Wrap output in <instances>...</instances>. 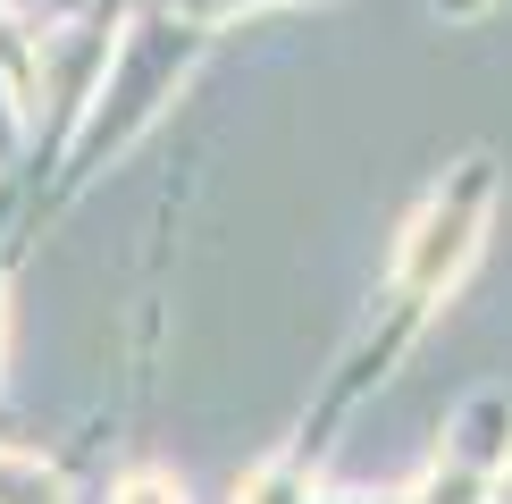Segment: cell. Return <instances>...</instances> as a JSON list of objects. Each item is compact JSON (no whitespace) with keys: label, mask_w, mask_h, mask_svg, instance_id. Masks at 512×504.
<instances>
[{"label":"cell","mask_w":512,"mask_h":504,"mask_svg":"<svg viewBox=\"0 0 512 504\" xmlns=\"http://www.w3.org/2000/svg\"><path fill=\"white\" fill-rule=\"evenodd\" d=\"M479 210H487V160H471V177L445 185V194L429 202V219L403 236V286L437 294L445 278H454V269L471 261V244H479Z\"/></svg>","instance_id":"1"},{"label":"cell","mask_w":512,"mask_h":504,"mask_svg":"<svg viewBox=\"0 0 512 504\" xmlns=\"http://www.w3.org/2000/svg\"><path fill=\"white\" fill-rule=\"evenodd\" d=\"M0 504H68V488H59V471L42 454L0 446Z\"/></svg>","instance_id":"2"},{"label":"cell","mask_w":512,"mask_h":504,"mask_svg":"<svg viewBox=\"0 0 512 504\" xmlns=\"http://www.w3.org/2000/svg\"><path fill=\"white\" fill-rule=\"evenodd\" d=\"M244 504H311V488H303L294 462H261V471L244 479Z\"/></svg>","instance_id":"3"},{"label":"cell","mask_w":512,"mask_h":504,"mask_svg":"<svg viewBox=\"0 0 512 504\" xmlns=\"http://www.w3.org/2000/svg\"><path fill=\"white\" fill-rule=\"evenodd\" d=\"M110 504H185V488H177L168 471H135V479H126V488H118Z\"/></svg>","instance_id":"4"},{"label":"cell","mask_w":512,"mask_h":504,"mask_svg":"<svg viewBox=\"0 0 512 504\" xmlns=\"http://www.w3.org/2000/svg\"><path fill=\"white\" fill-rule=\"evenodd\" d=\"M17 135H26V118H17V84L0 76V160L17 152Z\"/></svg>","instance_id":"5"},{"label":"cell","mask_w":512,"mask_h":504,"mask_svg":"<svg viewBox=\"0 0 512 504\" xmlns=\"http://www.w3.org/2000/svg\"><path fill=\"white\" fill-rule=\"evenodd\" d=\"M0 68H26V42H17V9H9V0H0Z\"/></svg>","instance_id":"6"},{"label":"cell","mask_w":512,"mask_h":504,"mask_svg":"<svg viewBox=\"0 0 512 504\" xmlns=\"http://www.w3.org/2000/svg\"><path fill=\"white\" fill-rule=\"evenodd\" d=\"M0 353H9V286H0Z\"/></svg>","instance_id":"7"}]
</instances>
